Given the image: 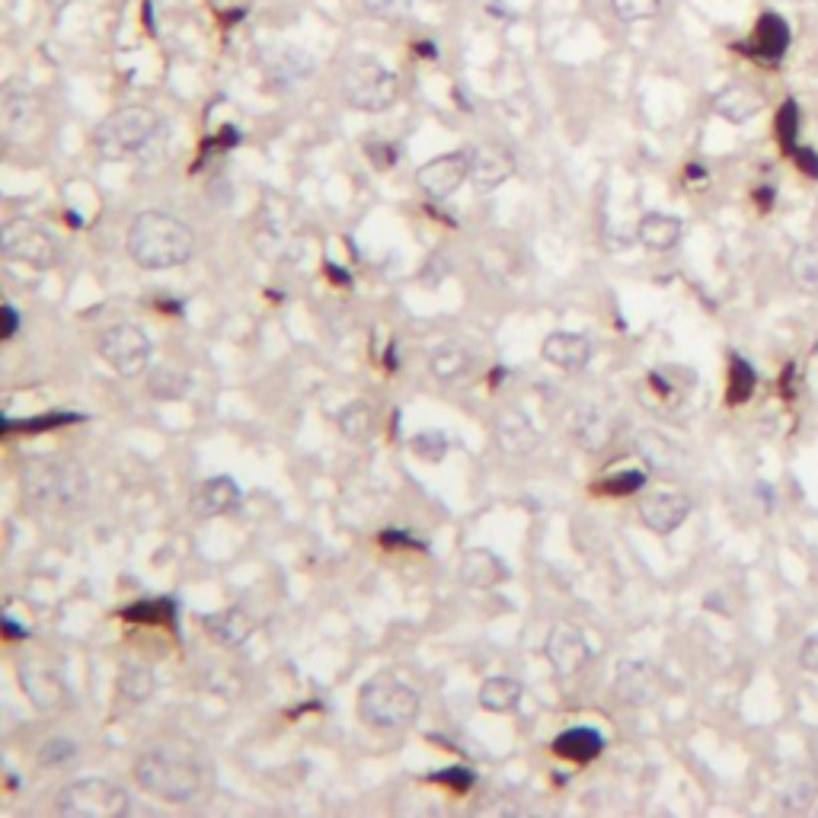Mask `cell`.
<instances>
[{
    "label": "cell",
    "instance_id": "7dc6e473",
    "mask_svg": "<svg viewBox=\"0 0 818 818\" xmlns=\"http://www.w3.org/2000/svg\"><path fill=\"white\" fill-rule=\"evenodd\" d=\"M49 3L55 10H65V7H68V0H49Z\"/></svg>",
    "mask_w": 818,
    "mask_h": 818
},
{
    "label": "cell",
    "instance_id": "bcb514c9",
    "mask_svg": "<svg viewBox=\"0 0 818 818\" xmlns=\"http://www.w3.org/2000/svg\"><path fill=\"white\" fill-rule=\"evenodd\" d=\"M3 630H7V636L10 640H26V630L23 626H17L10 617H3Z\"/></svg>",
    "mask_w": 818,
    "mask_h": 818
},
{
    "label": "cell",
    "instance_id": "9a60e30c",
    "mask_svg": "<svg viewBox=\"0 0 818 818\" xmlns=\"http://www.w3.org/2000/svg\"><path fill=\"white\" fill-rule=\"evenodd\" d=\"M493 438H496L499 451L515 455V458L530 455L537 448V429L522 409H503L493 422Z\"/></svg>",
    "mask_w": 818,
    "mask_h": 818
},
{
    "label": "cell",
    "instance_id": "c3c4849f",
    "mask_svg": "<svg viewBox=\"0 0 818 818\" xmlns=\"http://www.w3.org/2000/svg\"><path fill=\"white\" fill-rule=\"evenodd\" d=\"M777 3H806V0H777Z\"/></svg>",
    "mask_w": 818,
    "mask_h": 818
},
{
    "label": "cell",
    "instance_id": "e0dca14e",
    "mask_svg": "<svg viewBox=\"0 0 818 818\" xmlns=\"http://www.w3.org/2000/svg\"><path fill=\"white\" fill-rule=\"evenodd\" d=\"M458 576L467 588L486 592V588H496L499 582H506L508 569L506 563L493 554V551H486V547H470V551H464V556H460Z\"/></svg>",
    "mask_w": 818,
    "mask_h": 818
},
{
    "label": "cell",
    "instance_id": "30bf717a",
    "mask_svg": "<svg viewBox=\"0 0 818 818\" xmlns=\"http://www.w3.org/2000/svg\"><path fill=\"white\" fill-rule=\"evenodd\" d=\"M470 179V150H451L419 167L416 183L429 198H448L460 189V183Z\"/></svg>",
    "mask_w": 818,
    "mask_h": 818
},
{
    "label": "cell",
    "instance_id": "52a82bcc",
    "mask_svg": "<svg viewBox=\"0 0 818 818\" xmlns=\"http://www.w3.org/2000/svg\"><path fill=\"white\" fill-rule=\"evenodd\" d=\"M58 812L71 818H119L128 812V793L103 777H84L58 796Z\"/></svg>",
    "mask_w": 818,
    "mask_h": 818
},
{
    "label": "cell",
    "instance_id": "f546056e",
    "mask_svg": "<svg viewBox=\"0 0 818 818\" xmlns=\"http://www.w3.org/2000/svg\"><path fill=\"white\" fill-rule=\"evenodd\" d=\"M339 429L345 438H368L371 429H374V412L371 407L364 403V400H356V403H349V407L339 412Z\"/></svg>",
    "mask_w": 818,
    "mask_h": 818
},
{
    "label": "cell",
    "instance_id": "e575fe53",
    "mask_svg": "<svg viewBox=\"0 0 818 818\" xmlns=\"http://www.w3.org/2000/svg\"><path fill=\"white\" fill-rule=\"evenodd\" d=\"M816 793H818L816 780L806 777V773H799V777H793V780L787 783V790H783V806L793 809V812H806V809L816 802Z\"/></svg>",
    "mask_w": 818,
    "mask_h": 818
},
{
    "label": "cell",
    "instance_id": "ab89813d",
    "mask_svg": "<svg viewBox=\"0 0 818 818\" xmlns=\"http://www.w3.org/2000/svg\"><path fill=\"white\" fill-rule=\"evenodd\" d=\"M74 754H77V746H74L71 739H49L42 746V751H39V765L42 768H58V765L71 761Z\"/></svg>",
    "mask_w": 818,
    "mask_h": 818
},
{
    "label": "cell",
    "instance_id": "4316f807",
    "mask_svg": "<svg viewBox=\"0 0 818 818\" xmlns=\"http://www.w3.org/2000/svg\"><path fill=\"white\" fill-rule=\"evenodd\" d=\"M522 700V684L515 678H486L480 684V707L489 713H508Z\"/></svg>",
    "mask_w": 818,
    "mask_h": 818
},
{
    "label": "cell",
    "instance_id": "9c48e42d",
    "mask_svg": "<svg viewBox=\"0 0 818 818\" xmlns=\"http://www.w3.org/2000/svg\"><path fill=\"white\" fill-rule=\"evenodd\" d=\"M99 356L103 361L121 374V378H135L142 374L150 361V339L145 337V330L132 327V323H119V327H109L103 339H99Z\"/></svg>",
    "mask_w": 818,
    "mask_h": 818
},
{
    "label": "cell",
    "instance_id": "ba28073f",
    "mask_svg": "<svg viewBox=\"0 0 818 818\" xmlns=\"http://www.w3.org/2000/svg\"><path fill=\"white\" fill-rule=\"evenodd\" d=\"M0 250H3V256L32 265L39 272L58 265V246L51 241V234L46 227H39L36 221H29V217H13V221L3 224Z\"/></svg>",
    "mask_w": 818,
    "mask_h": 818
},
{
    "label": "cell",
    "instance_id": "d590c367",
    "mask_svg": "<svg viewBox=\"0 0 818 818\" xmlns=\"http://www.w3.org/2000/svg\"><path fill=\"white\" fill-rule=\"evenodd\" d=\"M611 7L624 23H643L659 13L662 0H611Z\"/></svg>",
    "mask_w": 818,
    "mask_h": 818
},
{
    "label": "cell",
    "instance_id": "6da1fadb",
    "mask_svg": "<svg viewBox=\"0 0 818 818\" xmlns=\"http://www.w3.org/2000/svg\"><path fill=\"white\" fill-rule=\"evenodd\" d=\"M195 250L193 227L167 212H145L128 227V256L147 272L183 265Z\"/></svg>",
    "mask_w": 818,
    "mask_h": 818
},
{
    "label": "cell",
    "instance_id": "3957f363",
    "mask_svg": "<svg viewBox=\"0 0 818 818\" xmlns=\"http://www.w3.org/2000/svg\"><path fill=\"white\" fill-rule=\"evenodd\" d=\"M135 780L138 787L150 793L154 799H164V802H193L195 796L202 793V768L195 765L193 758L179 754V751H147L145 758L138 761L135 768Z\"/></svg>",
    "mask_w": 818,
    "mask_h": 818
},
{
    "label": "cell",
    "instance_id": "7402d4cb",
    "mask_svg": "<svg viewBox=\"0 0 818 818\" xmlns=\"http://www.w3.org/2000/svg\"><path fill=\"white\" fill-rule=\"evenodd\" d=\"M544 359L563 371H578L592 361V342L578 333H551L544 339Z\"/></svg>",
    "mask_w": 818,
    "mask_h": 818
},
{
    "label": "cell",
    "instance_id": "4dcf8cb0",
    "mask_svg": "<svg viewBox=\"0 0 818 818\" xmlns=\"http://www.w3.org/2000/svg\"><path fill=\"white\" fill-rule=\"evenodd\" d=\"M311 71H313V58L308 55V51L282 49L279 61H275V71H272V77H275V80H282V84H294V80L308 77Z\"/></svg>",
    "mask_w": 818,
    "mask_h": 818
},
{
    "label": "cell",
    "instance_id": "7a4b0ae2",
    "mask_svg": "<svg viewBox=\"0 0 818 818\" xmlns=\"http://www.w3.org/2000/svg\"><path fill=\"white\" fill-rule=\"evenodd\" d=\"M23 486L26 496L46 512H74L87 499V474L68 464V460L55 458H32L26 460L23 467Z\"/></svg>",
    "mask_w": 818,
    "mask_h": 818
},
{
    "label": "cell",
    "instance_id": "ffe728a7",
    "mask_svg": "<svg viewBox=\"0 0 818 818\" xmlns=\"http://www.w3.org/2000/svg\"><path fill=\"white\" fill-rule=\"evenodd\" d=\"M241 486L231 477H212L198 486L193 499V512L202 518H217V515H231L241 506Z\"/></svg>",
    "mask_w": 818,
    "mask_h": 818
},
{
    "label": "cell",
    "instance_id": "cb8c5ba5",
    "mask_svg": "<svg viewBox=\"0 0 818 818\" xmlns=\"http://www.w3.org/2000/svg\"><path fill=\"white\" fill-rule=\"evenodd\" d=\"M470 368H474V356L464 345H458V342H441L438 349H432V356H429V371H432L438 381H445V384L464 381L470 374Z\"/></svg>",
    "mask_w": 818,
    "mask_h": 818
},
{
    "label": "cell",
    "instance_id": "1f68e13d",
    "mask_svg": "<svg viewBox=\"0 0 818 818\" xmlns=\"http://www.w3.org/2000/svg\"><path fill=\"white\" fill-rule=\"evenodd\" d=\"M751 390H754V368L736 356L729 361V393L726 397H729V403H746Z\"/></svg>",
    "mask_w": 818,
    "mask_h": 818
},
{
    "label": "cell",
    "instance_id": "2e32d148",
    "mask_svg": "<svg viewBox=\"0 0 818 818\" xmlns=\"http://www.w3.org/2000/svg\"><path fill=\"white\" fill-rule=\"evenodd\" d=\"M636 455L646 460V467H650L652 474H681L684 470V448L681 445H674L669 435L655 432V429H643V432H636Z\"/></svg>",
    "mask_w": 818,
    "mask_h": 818
},
{
    "label": "cell",
    "instance_id": "d4e9b609",
    "mask_svg": "<svg viewBox=\"0 0 818 818\" xmlns=\"http://www.w3.org/2000/svg\"><path fill=\"white\" fill-rule=\"evenodd\" d=\"M636 237H640L643 246H650L655 253H665V250H672L674 243L681 241V221L674 215L650 212V215L640 217Z\"/></svg>",
    "mask_w": 818,
    "mask_h": 818
},
{
    "label": "cell",
    "instance_id": "d6986e66",
    "mask_svg": "<svg viewBox=\"0 0 818 818\" xmlns=\"http://www.w3.org/2000/svg\"><path fill=\"white\" fill-rule=\"evenodd\" d=\"M761 109H765V97L748 84H729L713 97V113L732 125H746L754 116H761Z\"/></svg>",
    "mask_w": 818,
    "mask_h": 818
},
{
    "label": "cell",
    "instance_id": "60d3db41",
    "mask_svg": "<svg viewBox=\"0 0 818 818\" xmlns=\"http://www.w3.org/2000/svg\"><path fill=\"white\" fill-rule=\"evenodd\" d=\"M371 17L381 20H403L412 13V0H361Z\"/></svg>",
    "mask_w": 818,
    "mask_h": 818
},
{
    "label": "cell",
    "instance_id": "5bb4252c",
    "mask_svg": "<svg viewBox=\"0 0 818 818\" xmlns=\"http://www.w3.org/2000/svg\"><path fill=\"white\" fill-rule=\"evenodd\" d=\"M515 173V160L506 147L480 145L470 150V183L477 193H496Z\"/></svg>",
    "mask_w": 818,
    "mask_h": 818
},
{
    "label": "cell",
    "instance_id": "8d00e7d4",
    "mask_svg": "<svg viewBox=\"0 0 818 818\" xmlns=\"http://www.w3.org/2000/svg\"><path fill=\"white\" fill-rule=\"evenodd\" d=\"M409 448H412L416 458L438 464V460L448 455V438L441 432H419L412 441H409Z\"/></svg>",
    "mask_w": 818,
    "mask_h": 818
},
{
    "label": "cell",
    "instance_id": "8992f818",
    "mask_svg": "<svg viewBox=\"0 0 818 818\" xmlns=\"http://www.w3.org/2000/svg\"><path fill=\"white\" fill-rule=\"evenodd\" d=\"M342 97L359 113H387L400 97V84H397V74L384 68L381 61L364 58V61H356L342 77Z\"/></svg>",
    "mask_w": 818,
    "mask_h": 818
},
{
    "label": "cell",
    "instance_id": "f6af8a7d",
    "mask_svg": "<svg viewBox=\"0 0 818 818\" xmlns=\"http://www.w3.org/2000/svg\"><path fill=\"white\" fill-rule=\"evenodd\" d=\"M20 330V313L13 304H3V339H13Z\"/></svg>",
    "mask_w": 818,
    "mask_h": 818
},
{
    "label": "cell",
    "instance_id": "4fadbf2b",
    "mask_svg": "<svg viewBox=\"0 0 818 818\" xmlns=\"http://www.w3.org/2000/svg\"><path fill=\"white\" fill-rule=\"evenodd\" d=\"M614 688H617V698L630 707H650L662 694V678L650 662L630 659V662H621V669L614 674Z\"/></svg>",
    "mask_w": 818,
    "mask_h": 818
},
{
    "label": "cell",
    "instance_id": "44dd1931",
    "mask_svg": "<svg viewBox=\"0 0 818 818\" xmlns=\"http://www.w3.org/2000/svg\"><path fill=\"white\" fill-rule=\"evenodd\" d=\"M202 624L208 630V636L215 640L217 646H224V650H237V646H243V643L253 636V630H256V621H253L243 607H227V611L208 614Z\"/></svg>",
    "mask_w": 818,
    "mask_h": 818
},
{
    "label": "cell",
    "instance_id": "603a6c76",
    "mask_svg": "<svg viewBox=\"0 0 818 818\" xmlns=\"http://www.w3.org/2000/svg\"><path fill=\"white\" fill-rule=\"evenodd\" d=\"M602 732H595L588 726H576V729H566L563 736H556L554 754L566 758V761H576V765H588L592 758L602 754Z\"/></svg>",
    "mask_w": 818,
    "mask_h": 818
},
{
    "label": "cell",
    "instance_id": "ee69618b",
    "mask_svg": "<svg viewBox=\"0 0 818 818\" xmlns=\"http://www.w3.org/2000/svg\"><path fill=\"white\" fill-rule=\"evenodd\" d=\"M368 157L374 160V167L378 169H390L393 167V160H397V154H393V147L390 145H368Z\"/></svg>",
    "mask_w": 818,
    "mask_h": 818
},
{
    "label": "cell",
    "instance_id": "83f0119b",
    "mask_svg": "<svg viewBox=\"0 0 818 818\" xmlns=\"http://www.w3.org/2000/svg\"><path fill=\"white\" fill-rule=\"evenodd\" d=\"M790 275L796 289L806 294H818V241L799 243L790 256Z\"/></svg>",
    "mask_w": 818,
    "mask_h": 818
},
{
    "label": "cell",
    "instance_id": "277c9868",
    "mask_svg": "<svg viewBox=\"0 0 818 818\" xmlns=\"http://www.w3.org/2000/svg\"><path fill=\"white\" fill-rule=\"evenodd\" d=\"M160 135H164V125L150 109L128 106L99 121L94 132V145H97L99 157L106 160H128V157L147 154Z\"/></svg>",
    "mask_w": 818,
    "mask_h": 818
},
{
    "label": "cell",
    "instance_id": "d6a6232c",
    "mask_svg": "<svg viewBox=\"0 0 818 818\" xmlns=\"http://www.w3.org/2000/svg\"><path fill=\"white\" fill-rule=\"evenodd\" d=\"M154 688H157V681H154V674L147 672V669H125L119 678V691L121 698H128L132 703H142L154 694Z\"/></svg>",
    "mask_w": 818,
    "mask_h": 818
},
{
    "label": "cell",
    "instance_id": "7c38bea8",
    "mask_svg": "<svg viewBox=\"0 0 818 818\" xmlns=\"http://www.w3.org/2000/svg\"><path fill=\"white\" fill-rule=\"evenodd\" d=\"M688 515H691V499L684 493H672V489L650 493L640 503V518L655 534H672L688 522Z\"/></svg>",
    "mask_w": 818,
    "mask_h": 818
},
{
    "label": "cell",
    "instance_id": "7bdbcfd3",
    "mask_svg": "<svg viewBox=\"0 0 818 818\" xmlns=\"http://www.w3.org/2000/svg\"><path fill=\"white\" fill-rule=\"evenodd\" d=\"M799 665L809 674H818V630L802 640V646H799Z\"/></svg>",
    "mask_w": 818,
    "mask_h": 818
},
{
    "label": "cell",
    "instance_id": "8fae6325",
    "mask_svg": "<svg viewBox=\"0 0 818 818\" xmlns=\"http://www.w3.org/2000/svg\"><path fill=\"white\" fill-rule=\"evenodd\" d=\"M547 662L554 665V672L559 678H573L578 674L588 662H592V650H588V640L585 633L573 624H556L547 636Z\"/></svg>",
    "mask_w": 818,
    "mask_h": 818
},
{
    "label": "cell",
    "instance_id": "5b68a950",
    "mask_svg": "<svg viewBox=\"0 0 818 818\" xmlns=\"http://www.w3.org/2000/svg\"><path fill=\"white\" fill-rule=\"evenodd\" d=\"M359 717L378 732L407 729L419 717V694L393 674H378L361 688Z\"/></svg>",
    "mask_w": 818,
    "mask_h": 818
},
{
    "label": "cell",
    "instance_id": "f1b7e54d",
    "mask_svg": "<svg viewBox=\"0 0 818 818\" xmlns=\"http://www.w3.org/2000/svg\"><path fill=\"white\" fill-rule=\"evenodd\" d=\"M150 397H157V400H183L186 393H189V374L186 371H179L176 364H157L154 371H150Z\"/></svg>",
    "mask_w": 818,
    "mask_h": 818
},
{
    "label": "cell",
    "instance_id": "f35d334b",
    "mask_svg": "<svg viewBox=\"0 0 818 818\" xmlns=\"http://www.w3.org/2000/svg\"><path fill=\"white\" fill-rule=\"evenodd\" d=\"M646 486V474L643 470H624V474H614L607 480L598 483V493L607 496H630V493H640Z\"/></svg>",
    "mask_w": 818,
    "mask_h": 818
},
{
    "label": "cell",
    "instance_id": "836d02e7",
    "mask_svg": "<svg viewBox=\"0 0 818 818\" xmlns=\"http://www.w3.org/2000/svg\"><path fill=\"white\" fill-rule=\"evenodd\" d=\"M32 113H36V99L29 97L26 90L7 87V94H3V116H7V125L20 128V125H26V121L32 119Z\"/></svg>",
    "mask_w": 818,
    "mask_h": 818
},
{
    "label": "cell",
    "instance_id": "74e56055",
    "mask_svg": "<svg viewBox=\"0 0 818 818\" xmlns=\"http://www.w3.org/2000/svg\"><path fill=\"white\" fill-rule=\"evenodd\" d=\"M80 416H74V412H49V416H39V419H29V422H13V419H7L3 422V429L7 432H17V429H23V432H46V429H58V426H71L77 422Z\"/></svg>",
    "mask_w": 818,
    "mask_h": 818
},
{
    "label": "cell",
    "instance_id": "b9f144b4",
    "mask_svg": "<svg viewBox=\"0 0 818 818\" xmlns=\"http://www.w3.org/2000/svg\"><path fill=\"white\" fill-rule=\"evenodd\" d=\"M435 783H441V787H451L455 793H467L470 787H474V770L470 768H448V770H441V773H435L432 777Z\"/></svg>",
    "mask_w": 818,
    "mask_h": 818
},
{
    "label": "cell",
    "instance_id": "484cf974",
    "mask_svg": "<svg viewBox=\"0 0 818 818\" xmlns=\"http://www.w3.org/2000/svg\"><path fill=\"white\" fill-rule=\"evenodd\" d=\"M573 435H576V441L585 451L598 455L611 441V422H607L602 409L582 407L576 412V419H573Z\"/></svg>",
    "mask_w": 818,
    "mask_h": 818
},
{
    "label": "cell",
    "instance_id": "ac0fdd59",
    "mask_svg": "<svg viewBox=\"0 0 818 818\" xmlns=\"http://www.w3.org/2000/svg\"><path fill=\"white\" fill-rule=\"evenodd\" d=\"M20 684H23L26 698L32 700V707L39 710H58L65 703V684L61 678L51 672L42 662H23L20 665Z\"/></svg>",
    "mask_w": 818,
    "mask_h": 818
}]
</instances>
